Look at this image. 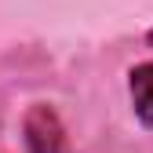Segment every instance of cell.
<instances>
[{
    "label": "cell",
    "instance_id": "6da1fadb",
    "mask_svg": "<svg viewBox=\"0 0 153 153\" xmlns=\"http://www.w3.org/2000/svg\"><path fill=\"white\" fill-rule=\"evenodd\" d=\"M22 139L29 153H69V139H66V128L59 120V113L51 106L36 102L26 109L22 117Z\"/></svg>",
    "mask_w": 153,
    "mask_h": 153
},
{
    "label": "cell",
    "instance_id": "7a4b0ae2",
    "mask_svg": "<svg viewBox=\"0 0 153 153\" xmlns=\"http://www.w3.org/2000/svg\"><path fill=\"white\" fill-rule=\"evenodd\" d=\"M128 88H131V106H135V117L153 128V62H142L128 73Z\"/></svg>",
    "mask_w": 153,
    "mask_h": 153
},
{
    "label": "cell",
    "instance_id": "3957f363",
    "mask_svg": "<svg viewBox=\"0 0 153 153\" xmlns=\"http://www.w3.org/2000/svg\"><path fill=\"white\" fill-rule=\"evenodd\" d=\"M146 44H149V48H153V29H149V33H146Z\"/></svg>",
    "mask_w": 153,
    "mask_h": 153
}]
</instances>
